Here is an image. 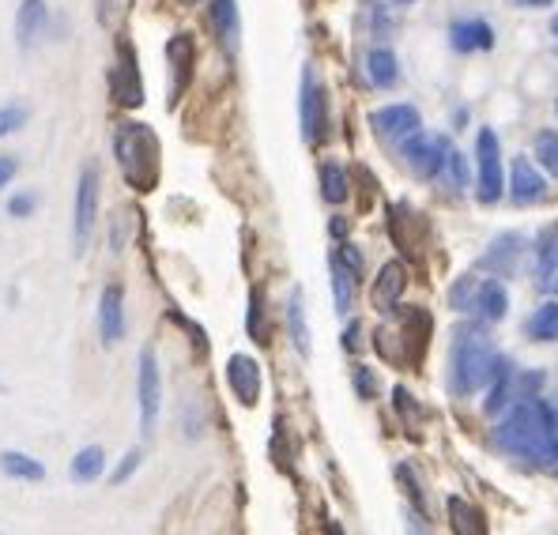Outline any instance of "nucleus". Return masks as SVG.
<instances>
[{"mask_svg":"<svg viewBox=\"0 0 558 535\" xmlns=\"http://www.w3.org/2000/svg\"><path fill=\"white\" fill-rule=\"evenodd\" d=\"M494 445L506 456H513V460L532 464V468L551 464L558 445L555 411L543 404L540 396H528L517 407H509L506 419H498V426H494Z\"/></svg>","mask_w":558,"mask_h":535,"instance_id":"1","label":"nucleus"},{"mask_svg":"<svg viewBox=\"0 0 558 535\" xmlns=\"http://www.w3.org/2000/svg\"><path fill=\"white\" fill-rule=\"evenodd\" d=\"M498 351H494L487 328L468 325L453 332L449 347V392L453 396H476L483 385H491Z\"/></svg>","mask_w":558,"mask_h":535,"instance_id":"2","label":"nucleus"},{"mask_svg":"<svg viewBox=\"0 0 558 535\" xmlns=\"http://www.w3.org/2000/svg\"><path fill=\"white\" fill-rule=\"evenodd\" d=\"M114 159L121 166V178L136 193H151L163 174V147L151 125L144 121H121L114 129Z\"/></svg>","mask_w":558,"mask_h":535,"instance_id":"3","label":"nucleus"},{"mask_svg":"<svg viewBox=\"0 0 558 535\" xmlns=\"http://www.w3.org/2000/svg\"><path fill=\"white\" fill-rule=\"evenodd\" d=\"M99 223V163H83L80 181H76V208H72V245L83 253L91 245Z\"/></svg>","mask_w":558,"mask_h":535,"instance_id":"4","label":"nucleus"},{"mask_svg":"<svg viewBox=\"0 0 558 535\" xmlns=\"http://www.w3.org/2000/svg\"><path fill=\"white\" fill-rule=\"evenodd\" d=\"M136 404H140V434L151 438L159 426V411H163V377H159V358L155 347L140 351V366H136Z\"/></svg>","mask_w":558,"mask_h":535,"instance_id":"5","label":"nucleus"},{"mask_svg":"<svg viewBox=\"0 0 558 535\" xmlns=\"http://www.w3.org/2000/svg\"><path fill=\"white\" fill-rule=\"evenodd\" d=\"M400 155L408 159V166L419 174V178H445V166H449V155H453V144L449 136H423L415 132L400 144Z\"/></svg>","mask_w":558,"mask_h":535,"instance_id":"6","label":"nucleus"},{"mask_svg":"<svg viewBox=\"0 0 558 535\" xmlns=\"http://www.w3.org/2000/svg\"><path fill=\"white\" fill-rule=\"evenodd\" d=\"M298 117H302V140L321 144L329 129V98L325 87L313 76V68H302V95H298Z\"/></svg>","mask_w":558,"mask_h":535,"instance_id":"7","label":"nucleus"},{"mask_svg":"<svg viewBox=\"0 0 558 535\" xmlns=\"http://www.w3.org/2000/svg\"><path fill=\"white\" fill-rule=\"evenodd\" d=\"M476 163H479V200L483 204H498V196L506 193V181H502V144H498V132L494 129H479Z\"/></svg>","mask_w":558,"mask_h":535,"instance_id":"8","label":"nucleus"},{"mask_svg":"<svg viewBox=\"0 0 558 535\" xmlns=\"http://www.w3.org/2000/svg\"><path fill=\"white\" fill-rule=\"evenodd\" d=\"M110 91H114L117 106L136 110L144 102V80H140V61L129 38H117V65L110 72Z\"/></svg>","mask_w":558,"mask_h":535,"instance_id":"9","label":"nucleus"},{"mask_svg":"<svg viewBox=\"0 0 558 535\" xmlns=\"http://www.w3.org/2000/svg\"><path fill=\"white\" fill-rule=\"evenodd\" d=\"M370 129H374V136H378V140L404 144L408 136L423 132V117H419V110H415V106H408V102H396V106H381V110H374V114H370Z\"/></svg>","mask_w":558,"mask_h":535,"instance_id":"10","label":"nucleus"},{"mask_svg":"<svg viewBox=\"0 0 558 535\" xmlns=\"http://www.w3.org/2000/svg\"><path fill=\"white\" fill-rule=\"evenodd\" d=\"M166 65H170V102L185 95V87L193 80V65H197V42L189 34H174L166 42Z\"/></svg>","mask_w":558,"mask_h":535,"instance_id":"11","label":"nucleus"},{"mask_svg":"<svg viewBox=\"0 0 558 535\" xmlns=\"http://www.w3.org/2000/svg\"><path fill=\"white\" fill-rule=\"evenodd\" d=\"M99 336L106 347L125 340V287L106 283L99 294Z\"/></svg>","mask_w":558,"mask_h":535,"instance_id":"12","label":"nucleus"},{"mask_svg":"<svg viewBox=\"0 0 558 535\" xmlns=\"http://www.w3.org/2000/svg\"><path fill=\"white\" fill-rule=\"evenodd\" d=\"M227 385L238 396L242 407H257L261 400V366L253 355H230L227 358Z\"/></svg>","mask_w":558,"mask_h":535,"instance_id":"13","label":"nucleus"},{"mask_svg":"<svg viewBox=\"0 0 558 535\" xmlns=\"http://www.w3.org/2000/svg\"><path fill=\"white\" fill-rule=\"evenodd\" d=\"M408 287V268L400 264V260H389V264H381L378 279H374V287H370V302L378 313H393L400 306V294Z\"/></svg>","mask_w":558,"mask_h":535,"instance_id":"14","label":"nucleus"},{"mask_svg":"<svg viewBox=\"0 0 558 535\" xmlns=\"http://www.w3.org/2000/svg\"><path fill=\"white\" fill-rule=\"evenodd\" d=\"M46 31H50V4H46V0H19L16 46L19 49H31Z\"/></svg>","mask_w":558,"mask_h":535,"instance_id":"15","label":"nucleus"},{"mask_svg":"<svg viewBox=\"0 0 558 535\" xmlns=\"http://www.w3.org/2000/svg\"><path fill=\"white\" fill-rule=\"evenodd\" d=\"M521 253H525V238L521 234H498L491 249L483 253V260H479V268H487L494 276H513L517 264H521Z\"/></svg>","mask_w":558,"mask_h":535,"instance_id":"16","label":"nucleus"},{"mask_svg":"<svg viewBox=\"0 0 558 535\" xmlns=\"http://www.w3.org/2000/svg\"><path fill=\"white\" fill-rule=\"evenodd\" d=\"M509 196L517 204H540L543 196H547V181H543V174L528 159H517L513 170H509Z\"/></svg>","mask_w":558,"mask_h":535,"instance_id":"17","label":"nucleus"},{"mask_svg":"<svg viewBox=\"0 0 558 535\" xmlns=\"http://www.w3.org/2000/svg\"><path fill=\"white\" fill-rule=\"evenodd\" d=\"M449 42L457 53H479V49L494 46V27L487 19H457L449 27Z\"/></svg>","mask_w":558,"mask_h":535,"instance_id":"18","label":"nucleus"},{"mask_svg":"<svg viewBox=\"0 0 558 535\" xmlns=\"http://www.w3.org/2000/svg\"><path fill=\"white\" fill-rule=\"evenodd\" d=\"M472 313H476L483 325H498V321H506V313H509L506 287H502L498 279H483V283H479L476 302H472Z\"/></svg>","mask_w":558,"mask_h":535,"instance_id":"19","label":"nucleus"},{"mask_svg":"<svg viewBox=\"0 0 558 535\" xmlns=\"http://www.w3.org/2000/svg\"><path fill=\"white\" fill-rule=\"evenodd\" d=\"M445 513H449V528H453V535H491L483 509L472 505L468 498H457V494H453V498L445 502Z\"/></svg>","mask_w":558,"mask_h":535,"instance_id":"20","label":"nucleus"},{"mask_svg":"<svg viewBox=\"0 0 558 535\" xmlns=\"http://www.w3.org/2000/svg\"><path fill=\"white\" fill-rule=\"evenodd\" d=\"M212 27L215 38L223 42V49L234 53L238 38H242V19H238V4L234 0H212Z\"/></svg>","mask_w":558,"mask_h":535,"instance_id":"21","label":"nucleus"},{"mask_svg":"<svg viewBox=\"0 0 558 535\" xmlns=\"http://www.w3.org/2000/svg\"><path fill=\"white\" fill-rule=\"evenodd\" d=\"M0 475L19 479V483H42L46 479V464L27 453H19V449H4L0 453Z\"/></svg>","mask_w":558,"mask_h":535,"instance_id":"22","label":"nucleus"},{"mask_svg":"<svg viewBox=\"0 0 558 535\" xmlns=\"http://www.w3.org/2000/svg\"><path fill=\"white\" fill-rule=\"evenodd\" d=\"M329 276H332V298H336V313H351L355 306V272L347 268L340 253H332L329 257Z\"/></svg>","mask_w":558,"mask_h":535,"instance_id":"23","label":"nucleus"},{"mask_svg":"<svg viewBox=\"0 0 558 535\" xmlns=\"http://www.w3.org/2000/svg\"><path fill=\"white\" fill-rule=\"evenodd\" d=\"M287 332H291V343L302 358H310V325H306V302H302V291H291L287 298Z\"/></svg>","mask_w":558,"mask_h":535,"instance_id":"24","label":"nucleus"},{"mask_svg":"<svg viewBox=\"0 0 558 535\" xmlns=\"http://www.w3.org/2000/svg\"><path fill=\"white\" fill-rule=\"evenodd\" d=\"M513 400V362L506 355H498V366H494V377H491V396H487V415H498L502 407Z\"/></svg>","mask_w":558,"mask_h":535,"instance_id":"25","label":"nucleus"},{"mask_svg":"<svg viewBox=\"0 0 558 535\" xmlns=\"http://www.w3.org/2000/svg\"><path fill=\"white\" fill-rule=\"evenodd\" d=\"M558 279V230H547L536 245V283L543 291Z\"/></svg>","mask_w":558,"mask_h":535,"instance_id":"26","label":"nucleus"},{"mask_svg":"<svg viewBox=\"0 0 558 535\" xmlns=\"http://www.w3.org/2000/svg\"><path fill=\"white\" fill-rule=\"evenodd\" d=\"M525 336L536 343H555L558 340V302H543L532 317L525 321Z\"/></svg>","mask_w":558,"mask_h":535,"instance_id":"27","label":"nucleus"},{"mask_svg":"<svg viewBox=\"0 0 558 535\" xmlns=\"http://www.w3.org/2000/svg\"><path fill=\"white\" fill-rule=\"evenodd\" d=\"M102 471H106V453H102V445H87V449H80V453L72 456L68 475H72V483H95Z\"/></svg>","mask_w":558,"mask_h":535,"instance_id":"28","label":"nucleus"},{"mask_svg":"<svg viewBox=\"0 0 558 535\" xmlns=\"http://www.w3.org/2000/svg\"><path fill=\"white\" fill-rule=\"evenodd\" d=\"M366 72H370V83L374 87H393L400 80V65H396L393 49H370L366 53Z\"/></svg>","mask_w":558,"mask_h":535,"instance_id":"29","label":"nucleus"},{"mask_svg":"<svg viewBox=\"0 0 558 535\" xmlns=\"http://www.w3.org/2000/svg\"><path fill=\"white\" fill-rule=\"evenodd\" d=\"M321 196L325 204H344L351 196V178L340 163H321Z\"/></svg>","mask_w":558,"mask_h":535,"instance_id":"30","label":"nucleus"},{"mask_svg":"<svg viewBox=\"0 0 558 535\" xmlns=\"http://www.w3.org/2000/svg\"><path fill=\"white\" fill-rule=\"evenodd\" d=\"M246 332L253 343H268V321H264V291L253 287L249 291V313H246Z\"/></svg>","mask_w":558,"mask_h":535,"instance_id":"31","label":"nucleus"},{"mask_svg":"<svg viewBox=\"0 0 558 535\" xmlns=\"http://www.w3.org/2000/svg\"><path fill=\"white\" fill-rule=\"evenodd\" d=\"M479 283H483L479 276H460L457 283L449 287V306L457 309V313H464V309L472 313V302H476V294H479Z\"/></svg>","mask_w":558,"mask_h":535,"instance_id":"32","label":"nucleus"},{"mask_svg":"<svg viewBox=\"0 0 558 535\" xmlns=\"http://www.w3.org/2000/svg\"><path fill=\"white\" fill-rule=\"evenodd\" d=\"M536 159H540V166L551 178H558V132H540L536 136Z\"/></svg>","mask_w":558,"mask_h":535,"instance_id":"33","label":"nucleus"},{"mask_svg":"<svg viewBox=\"0 0 558 535\" xmlns=\"http://www.w3.org/2000/svg\"><path fill=\"white\" fill-rule=\"evenodd\" d=\"M27 121H31V110H27L23 102H4V106H0V136H12V132H19Z\"/></svg>","mask_w":558,"mask_h":535,"instance_id":"34","label":"nucleus"},{"mask_svg":"<svg viewBox=\"0 0 558 535\" xmlns=\"http://www.w3.org/2000/svg\"><path fill=\"white\" fill-rule=\"evenodd\" d=\"M351 385L359 392V400H378V373L370 370V366L355 362V366H351Z\"/></svg>","mask_w":558,"mask_h":535,"instance_id":"35","label":"nucleus"},{"mask_svg":"<svg viewBox=\"0 0 558 535\" xmlns=\"http://www.w3.org/2000/svg\"><path fill=\"white\" fill-rule=\"evenodd\" d=\"M140 460H144V453H140V449H129V453H125V460H121V464H117V468L110 471V483H114V487H121V483H129L132 471L140 468Z\"/></svg>","mask_w":558,"mask_h":535,"instance_id":"36","label":"nucleus"},{"mask_svg":"<svg viewBox=\"0 0 558 535\" xmlns=\"http://www.w3.org/2000/svg\"><path fill=\"white\" fill-rule=\"evenodd\" d=\"M396 479H400V483H404V490L411 494V502H415V513H423V509H427V502H423V494H419L415 471H411L408 464H396Z\"/></svg>","mask_w":558,"mask_h":535,"instance_id":"37","label":"nucleus"},{"mask_svg":"<svg viewBox=\"0 0 558 535\" xmlns=\"http://www.w3.org/2000/svg\"><path fill=\"white\" fill-rule=\"evenodd\" d=\"M445 174H449V181H453L457 189H468V163H464V155H460L457 147H453V155H449V166H445Z\"/></svg>","mask_w":558,"mask_h":535,"instance_id":"38","label":"nucleus"},{"mask_svg":"<svg viewBox=\"0 0 558 535\" xmlns=\"http://www.w3.org/2000/svg\"><path fill=\"white\" fill-rule=\"evenodd\" d=\"M34 208H38V196L34 193H16L8 200V215H12V219H27Z\"/></svg>","mask_w":558,"mask_h":535,"instance_id":"39","label":"nucleus"},{"mask_svg":"<svg viewBox=\"0 0 558 535\" xmlns=\"http://www.w3.org/2000/svg\"><path fill=\"white\" fill-rule=\"evenodd\" d=\"M19 174V159L16 155H0V189L12 185V178Z\"/></svg>","mask_w":558,"mask_h":535,"instance_id":"40","label":"nucleus"},{"mask_svg":"<svg viewBox=\"0 0 558 535\" xmlns=\"http://www.w3.org/2000/svg\"><path fill=\"white\" fill-rule=\"evenodd\" d=\"M340 260H344L347 268L355 272V279H362V253L355 249V245H347V242H344V249H340Z\"/></svg>","mask_w":558,"mask_h":535,"instance_id":"41","label":"nucleus"},{"mask_svg":"<svg viewBox=\"0 0 558 535\" xmlns=\"http://www.w3.org/2000/svg\"><path fill=\"white\" fill-rule=\"evenodd\" d=\"M359 336H362V325H359V321H351V325L344 328V340H340V343H344V351H351V355H355V351L362 347Z\"/></svg>","mask_w":558,"mask_h":535,"instance_id":"42","label":"nucleus"},{"mask_svg":"<svg viewBox=\"0 0 558 535\" xmlns=\"http://www.w3.org/2000/svg\"><path fill=\"white\" fill-rule=\"evenodd\" d=\"M114 0H99V23L102 27H110V23H114Z\"/></svg>","mask_w":558,"mask_h":535,"instance_id":"43","label":"nucleus"},{"mask_svg":"<svg viewBox=\"0 0 558 535\" xmlns=\"http://www.w3.org/2000/svg\"><path fill=\"white\" fill-rule=\"evenodd\" d=\"M408 535H427L423 528H419V520H415V517H408Z\"/></svg>","mask_w":558,"mask_h":535,"instance_id":"44","label":"nucleus"},{"mask_svg":"<svg viewBox=\"0 0 558 535\" xmlns=\"http://www.w3.org/2000/svg\"><path fill=\"white\" fill-rule=\"evenodd\" d=\"M525 4H532V8H547L551 0H525Z\"/></svg>","mask_w":558,"mask_h":535,"instance_id":"45","label":"nucleus"},{"mask_svg":"<svg viewBox=\"0 0 558 535\" xmlns=\"http://www.w3.org/2000/svg\"><path fill=\"white\" fill-rule=\"evenodd\" d=\"M551 34H555V38H558V16L551 19Z\"/></svg>","mask_w":558,"mask_h":535,"instance_id":"46","label":"nucleus"},{"mask_svg":"<svg viewBox=\"0 0 558 535\" xmlns=\"http://www.w3.org/2000/svg\"><path fill=\"white\" fill-rule=\"evenodd\" d=\"M393 4H400V8H408V4H415V0H393Z\"/></svg>","mask_w":558,"mask_h":535,"instance_id":"47","label":"nucleus"},{"mask_svg":"<svg viewBox=\"0 0 558 535\" xmlns=\"http://www.w3.org/2000/svg\"><path fill=\"white\" fill-rule=\"evenodd\" d=\"M547 291H555V294H558V279H555V283H551V287H547Z\"/></svg>","mask_w":558,"mask_h":535,"instance_id":"48","label":"nucleus"},{"mask_svg":"<svg viewBox=\"0 0 558 535\" xmlns=\"http://www.w3.org/2000/svg\"><path fill=\"white\" fill-rule=\"evenodd\" d=\"M178 4H200V0H178Z\"/></svg>","mask_w":558,"mask_h":535,"instance_id":"49","label":"nucleus"},{"mask_svg":"<svg viewBox=\"0 0 558 535\" xmlns=\"http://www.w3.org/2000/svg\"><path fill=\"white\" fill-rule=\"evenodd\" d=\"M551 464H555V468H558V445H555V460H551Z\"/></svg>","mask_w":558,"mask_h":535,"instance_id":"50","label":"nucleus"},{"mask_svg":"<svg viewBox=\"0 0 558 535\" xmlns=\"http://www.w3.org/2000/svg\"><path fill=\"white\" fill-rule=\"evenodd\" d=\"M555 110H558V102H555Z\"/></svg>","mask_w":558,"mask_h":535,"instance_id":"51","label":"nucleus"}]
</instances>
